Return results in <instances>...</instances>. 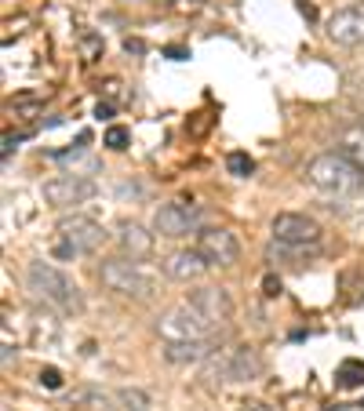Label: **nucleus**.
Wrapping results in <instances>:
<instances>
[{"label":"nucleus","mask_w":364,"mask_h":411,"mask_svg":"<svg viewBox=\"0 0 364 411\" xmlns=\"http://www.w3.org/2000/svg\"><path fill=\"white\" fill-rule=\"evenodd\" d=\"M306 178L324 197H350L364 186V168L353 164L343 149H331V153L314 156L310 168H306Z\"/></svg>","instance_id":"1"},{"label":"nucleus","mask_w":364,"mask_h":411,"mask_svg":"<svg viewBox=\"0 0 364 411\" xmlns=\"http://www.w3.org/2000/svg\"><path fill=\"white\" fill-rule=\"evenodd\" d=\"M95 117H99V120L113 117V106H109V102H99V106H95Z\"/></svg>","instance_id":"28"},{"label":"nucleus","mask_w":364,"mask_h":411,"mask_svg":"<svg viewBox=\"0 0 364 411\" xmlns=\"http://www.w3.org/2000/svg\"><path fill=\"white\" fill-rule=\"evenodd\" d=\"M262 371V361L252 346H223L204 361V378L211 386H233V383H252Z\"/></svg>","instance_id":"4"},{"label":"nucleus","mask_w":364,"mask_h":411,"mask_svg":"<svg viewBox=\"0 0 364 411\" xmlns=\"http://www.w3.org/2000/svg\"><path fill=\"white\" fill-rule=\"evenodd\" d=\"M226 171L237 175V178H248V175L255 171V161H252L248 153H230V156H226Z\"/></svg>","instance_id":"21"},{"label":"nucleus","mask_w":364,"mask_h":411,"mask_svg":"<svg viewBox=\"0 0 364 411\" xmlns=\"http://www.w3.org/2000/svg\"><path fill=\"white\" fill-rule=\"evenodd\" d=\"M339 149L350 156L353 164H360V168H364V124H357V128H350V132L339 139Z\"/></svg>","instance_id":"18"},{"label":"nucleus","mask_w":364,"mask_h":411,"mask_svg":"<svg viewBox=\"0 0 364 411\" xmlns=\"http://www.w3.org/2000/svg\"><path fill=\"white\" fill-rule=\"evenodd\" d=\"M193 226H197V208L186 204V201H171V204H161L154 211V233H161L168 240L190 237Z\"/></svg>","instance_id":"9"},{"label":"nucleus","mask_w":364,"mask_h":411,"mask_svg":"<svg viewBox=\"0 0 364 411\" xmlns=\"http://www.w3.org/2000/svg\"><path fill=\"white\" fill-rule=\"evenodd\" d=\"M41 386L63 390V371H58V368H41Z\"/></svg>","instance_id":"23"},{"label":"nucleus","mask_w":364,"mask_h":411,"mask_svg":"<svg viewBox=\"0 0 364 411\" xmlns=\"http://www.w3.org/2000/svg\"><path fill=\"white\" fill-rule=\"evenodd\" d=\"M70 407H73V411H117L113 397H109L106 390H99V386H80V390H73V393H70Z\"/></svg>","instance_id":"16"},{"label":"nucleus","mask_w":364,"mask_h":411,"mask_svg":"<svg viewBox=\"0 0 364 411\" xmlns=\"http://www.w3.org/2000/svg\"><path fill=\"white\" fill-rule=\"evenodd\" d=\"M219 324L208 317L200 306H193L190 299H182L168 317L161 321V338L164 342H182V338H215Z\"/></svg>","instance_id":"6"},{"label":"nucleus","mask_w":364,"mask_h":411,"mask_svg":"<svg viewBox=\"0 0 364 411\" xmlns=\"http://www.w3.org/2000/svg\"><path fill=\"white\" fill-rule=\"evenodd\" d=\"M117 244H120V251H124V255H132V259L139 262V259H146L149 251H154V233H146V230L135 226V223H120Z\"/></svg>","instance_id":"15"},{"label":"nucleus","mask_w":364,"mask_h":411,"mask_svg":"<svg viewBox=\"0 0 364 411\" xmlns=\"http://www.w3.org/2000/svg\"><path fill=\"white\" fill-rule=\"evenodd\" d=\"M299 11L306 15V18H317V11H314V4H306V0H299Z\"/></svg>","instance_id":"30"},{"label":"nucleus","mask_w":364,"mask_h":411,"mask_svg":"<svg viewBox=\"0 0 364 411\" xmlns=\"http://www.w3.org/2000/svg\"><path fill=\"white\" fill-rule=\"evenodd\" d=\"M117 404L124 407V411H149V397L135 386H124V390H117Z\"/></svg>","instance_id":"20"},{"label":"nucleus","mask_w":364,"mask_h":411,"mask_svg":"<svg viewBox=\"0 0 364 411\" xmlns=\"http://www.w3.org/2000/svg\"><path fill=\"white\" fill-rule=\"evenodd\" d=\"M26 280H29V292H33L41 302L55 306L58 313H80V288L51 262H29L26 269Z\"/></svg>","instance_id":"2"},{"label":"nucleus","mask_w":364,"mask_h":411,"mask_svg":"<svg viewBox=\"0 0 364 411\" xmlns=\"http://www.w3.org/2000/svg\"><path fill=\"white\" fill-rule=\"evenodd\" d=\"M99 193V186L91 182L87 175H58L51 182H44V201L51 208H73V204H84Z\"/></svg>","instance_id":"7"},{"label":"nucleus","mask_w":364,"mask_h":411,"mask_svg":"<svg viewBox=\"0 0 364 411\" xmlns=\"http://www.w3.org/2000/svg\"><path fill=\"white\" fill-rule=\"evenodd\" d=\"M128 142H132V135H128V128H120V124H113V128H106V135H102V146H109V149H128Z\"/></svg>","instance_id":"22"},{"label":"nucleus","mask_w":364,"mask_h":411,"mask_svg":"<svg viewBox=\"0 0 364 411\" xmlns=\"http://www.w3.org/2000/svg\"><path fill=\"white\" fill-rule=\"evenodd\" d=\"M124 51H132V55H142V51H146V44H142V41H135V37H128V41H124Z\"/></svg>","instance_id":"26"},{"label":"nucleus","mask_w":364,"mask_h":411,"mask_svg":"<svg viewBox=\"0 0 364 411\" xmlns=\"http://www.w3.org/2000/svg\"><path fill=\"white\" fill-rule=\"evenodd\" d=\"M310 255H317V247H302V244H284V240H273L269 247H266V259L269 262H302V259H310Z\"/></svg>","instance_id":"17"},{"label":"nucleus","mask_w":364,"mask_h":411,"mask_svg":"<svg viewBox=\"0 0 364 411\" xmlns=\"http://www.w3.org/2000/svg\"><path fill=\"white\" fill-rule=\"evenodd\" d=\"M273 240H284V244H302V247H321V226L314 223L310 215H299V211H281L273 215Z\"/></svg>","instance_id":"8"},{"label":"nucleus","mask_w":364,"mask_h":411,"mask_svg":"<svg viewBox=\"0 0 364 411\" xmlns=\"http://www.w3.org/2000/svg\"><path fill=\"white\" fill-rule=\"evenodd\" d=\"M219 346L215 338H182V342H164V357L171 364H204Z\"/></svg>","instance_id":"13"},{"label":"nucleus","mask_w":364,"mask_h":411,"mask_svg":"<svg viewBox=\"0 0 364 411\" xmlns=\"http://www.w3.org/2000/svg\"><path fill=\"white\" fill-rule=\"evenodd\" d=\"M336 383H339L343 390H357V386H364V361H343L339 371H336Z\"/></svg>","instance_id":"19"},{"label":"nucleus","mask_w":364,"mask_h":411,"mask_svg":"<svg viewBox=\"0 0 364 411\" xmlns=\"http://www.w3.org/2000/svg\"><path fill=\"white\" fill-rule=\"evenodd\" d=\"M190 302L200 306L219 328H226L230 317H233V299H230V292H226V288H215V284H208V288H197V292L190 295Z\"/></svg>","instance_id":"12"},{"label":"nucleus","mask_w":364,"mask_h":411,"mask_svg":"<svg viewBox=\"0 0 364 411\" xmlns=\"http://www.w3.org/2000/svg\"><path fill=\"white\" fill-rule=\"evenodd\" d=\"M102 284L109 292L124 295V299H154L157 295V277L146 273L135 259H113V262H102Z\"/></svg>","instance_id":"5"},{"label":"nucleus","mask_w":364,"mask_h":411,"mask_svg":"<svg viewBox=\"0 0 364 411\" xmlns=\"http://www.w3.org/2000/svg\"><path fill=\"white\" fill-rule=\"evenodd\" d=\"M164 55H168L171 62H186V58H190V51L182 48V44H168V48H164Z\"/></svg>","instance_id":"25"},{"label":"nucleus","mask_w":364,"mask_h":411,"mask_svg":"<svg viewBox=\"0 0 364 411\" xmlns=\"http://www.w3.org/2000/svg\"><path fill=\"white\" fill-rule=\"evenodd\" d=\"M328 37L336 41V44H343V48L364 44V4L339 8L336 15L328 18Z\"/></svg>","instance_id":"11"},{"label":"nucleus","mask_w":364,"mask_h":411,"mask_svg":"<svg viewBox=\"0 0 364 411\" xmlns=\"http://www.w3.org/2000/svg\"><path fill=\"white\" fill-rule=\"evenodd\" d=\"M240 411H269L262 400H245V404H240Z\"/></svg>","instance_id":"27"},{"label":"nucleus","mask_w":364,"mask_h":411,"mask_svg":"<svg viewBox=\"0 0 364 411\" xmlns=\"http://www.w3.org/2000/svg\"><path fill=\"white\" fill-rule=\"evenodd\" d=\"M18 146V139H11V135H4V149H0V153H4V161H8V156H11V149Z\"/></svg>","instance_id":"29"},{"label":"nucleus","mask_w":364,"mask_h":411,"mask_svg":"<svg viewBox=\"0 0 364 411\" xmlns=\"http://www.w3.org/2000/svg\"><path fill=\"white\" fill-rule=\"evenodd\" d=\"M106 240L102 226L95 223V218H87V215H66V218H58V226H55V237H51V255L55 259H80V255H91V251H99Z\"/></svg>","instance_id":"3"},{"label":"nucleus","mask_w":364,"mask_h":411,"mask_svg":"<svg viewBox=\"0 0 364 411\" xmlns=\"http://www.w3.org/2000/svg\"><path fill=\"white\" fill-rule=\"evenodd\" d=\"M197 251L204 255L208 266H233L240 259V244L230 230L215 226V230H200L197 233Z\"/></svg>","instance_id":"10"},{"label":"nucleus","mask_w":364,"mask_h":411,"mask_svg":"<svg viewBox=\"0 0 364 411\" xmlns=\"http://www.w3.org/2000/svg\"><path fill=\"white\" fill-rule=\"evenodd\" d=\"M281 292H284V284H281V277H273V273H266V277H262V295H266V299H277Z\"/></svg>","instance_id":"24"},{"label":"nucleus","mask_w":364,"mask_h":411,"mask_svg":"<svg viewBox=\"0 0 364 411\" xmlns=\"http://www.w3.org/2000/svg\"><path fill=\"white\" fill-rule=\"evenodd\" d=\"M164 269H168V277H171V280H182V284H190V280L204 277L208 262H204V255H200V251L193 247V251H175V255L164 262Z\"/></svg>","instance_id":"14"},{"label":"nucleus","mask_w":364,"mask_h":411,"mask_svg":"<svg viewBox=\"0 0 364 411\" xmlns=\"http://www.w3.org/2000/svg\"><path fill=\"white\" fill-rule=\"evenodd\" d=\"M154 4H157V8H171V4H175V0H154Z\"/></svg>","instance_id":"31"}]
</instances>
